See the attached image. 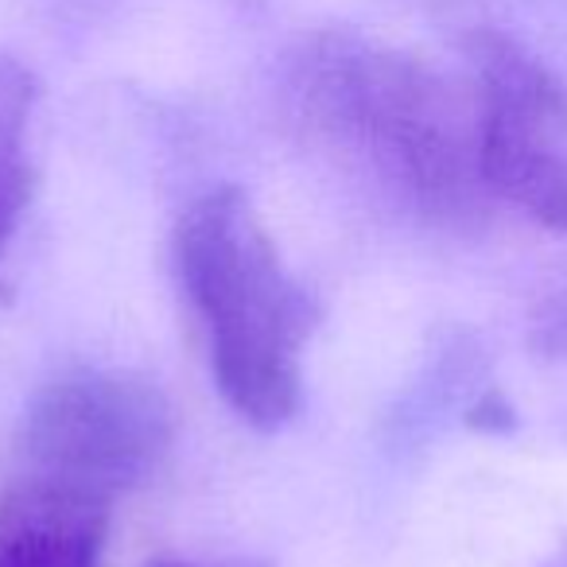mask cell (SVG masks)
I'll list each match as a JSON object with an SVG mask.
<instances>
[{
  "mask_svg": "<svg viewBox=\"0 0 567 567\" xmlns=\"http://www.w3.org/2000/svg\"><path fill=\"white\" fill-rule=\"evenodd\" d=\"M172 252L218 393L257 432L284 427L300 412L319 303L284 265L252 198L234 183L198 195L179 214Z\"/></svg>",
  "mask_w": 567,
  "mask_h": 567,
  "instance_id": "cell-2",
  "label": "cell"
},
{
  "mask_svg": "<svg viewBox=\"0 0 567 567\" xmlns=\"http://www.w3.org/2000/svg\"><path fill=\"white\" fill-rule=\"evenodd\" d=\"M478 105V159L489 195L551 234H567V86L517 40L466 35Z\"/></svg>",
  "mask_w": 567,
  "mask_h": 567,
  "instance_id": "cell-4",
  "label": "cell"
},
{
  "mask_svg": "<svg viewBox=\"0 0 567 567\" xmlns=\"http://www.w3.org/2000/svg\"><path fill=\"white\" fill-rule=\"evenodd\" d=\"M148 567H245V564H198V559H156Z\"/></svg>",
  "mask_w": 567,
  "mask_h": 567,
  "instance_id": "cell-8",
  "label": "cell"
},
{
  "mask_svg": "<svg viewBox=\"0 0 567 567\" xmlns=\"http://www.w3.org/2000/svg\"><path fill=\"white\" fill-rule=\"evenodd\" d=\"M303 133L354 159L435 226H471L489 206L474 86L458 90L420 55L358 32H319L288 66Z\"/></svg>",
  "mask_w": 567,
  "mask_h": 567,
  "instance_id": "cell-1",
  "label": "cell"
},
{
  "mask_svg": "<svg viewBox=\"0 0 567 567\" xmlns=\"http://www.w3.org/2000/svg\"><path fill=\"white\" fill-rule=\"evenodd\" d=\"M40 82L17 55H0V257L9 252L35 195L32 117Z\"/></svg>",
  "mask_w": 567,
  "mask_h": 567,
  "instance_id": "cell-6",
  "label": "cell"
},
{
  "mask_svg": "<svg viewBox=\"0 0 567 567\" xmlns=\"http://www.w3.org/2000/svg\"><path fill=\"white\" fill-rule=\"evenodd\" d=\"M471 424L474 427H486V432H505V427L513 424V409L497 393H486L478 401V409L471 412Z\"/></svg>",
  "mask_w": 567,
  "mask_h": 567,
  "instance_id": "cell-7",
  "label": "cell"
},
{
  "mask_svg": "<svg viewBox=\"0 0 567 567\" xmlns=\"http://www.w3.org/2000/svg\"><path fill=\"white\" fill-rule=\"evenodd\" d=\"M175 409L152 378L117 365H71L32 396L20 427L24 478L117 502L164 466Z\"/></svg>",
  "mask_w": 567,
  "mask_h": 567,
  "instance_id": "cell-3",
  "label": "cell"
},
{
  "mask_svg": "<svg viewBox=\"0 0 567 567\" xmlns=\"http://www.w3.org/2000/svg\"><path fill=\"white\" fill-rule=\"evenodd\" d=\"M540 567H567V540L564 544H559V548L556 551H551V556L548 559H544V564Z\"/></svg>",
  "mask_w": 567,
  "mask_h": 567,
  "instance_id": "cell-9",
  "label": "cell"
},
{
  "mask_svg": "<svg viewBox=\"0 0 567 567\" xmlns=\"http://www.w3.org/2000/svg\"><path fill=\"white\" fill-rule=\"evenodd\" d=\"M113 505L20 474L0 494V567H102Z\"/></svg>",
  "mask_w": 567,
  "mask_h": 567,
  "instance_id": "cell-5",
  "label": "cell"
}]
</instances>
